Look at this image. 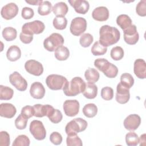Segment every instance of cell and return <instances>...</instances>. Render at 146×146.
<instances>
[{
  "mask_svg": "<svg viewBox=\"0 0 146 146\" xmlns=\"http://www.w3.org/2000/svg\"><path fill=\"white\" fill-rule=\"evenodd\" d=\"M119 30L109 25H103L99 30V43L104 47H108L116 43L120 39Z\"/></svg>",
  "mask_w": 146,
  "mask_h": 146,
  "instance_id": "cell-1",
  "label": "cell"
},
{
  "mask_svg": "<svg viewBox=\"0 0 146 146\" xmlns=\"http://www.w3.org/2000/svg\"><path fill=\"white\" fill-rule=\"evenodd\" d=\"M86 84V82L80 77H74L70 82L66 83L63 89V92L67 96H76L84 91Z\"/></svg>",
  "mask_w": 146,
  "mask_h": 146,
  "instance_id": "cell-2",
  "label": "cell"
},
{
  "mask_svg": "<svg viewBox=\"0 0 146 146\" xmlns=\"http://www.w3.org/2000/svg\"><path fill=\"white\" fill-rule=\"evenodd\" d=\"M87 122L82 118L74 119L68 122L65 127V131L67 135H75L84 131L87 127Z\"/></svg>",
  "mask_w": 146,
  "mask_h": 146,
  "instance_id": "cell-3",
  "label": "cell"
},
{
  "mask_svg": "<svg viewBox=\"0 0 146 146\" xmlns=\"http://www.w3.org/2000/svg\"><path fill=\"white\" fill-rule=\"evenodd\" d=\"M64 40L62 35L59 33H54L46 38L43 41L44 48L48 51L53 52L64 43Z\"/></svg>",
  "mask_w": 146,
  "mask_h": 146,
  "instance_id": "cell-4",
  "label": "cell"
},
{
  "mask_svg": "<svg viewBox=\"0 0 146 146\" xmlns=\"http://www.w3.org/2000/svg\"><path fill=\"white\" fill-rule=\"evenodd\" d=\"M67 82L66 78L58 74L49 75L46 79L47 87L52 90H63Z\"/></svg>",
  "mask_w": 146,
  "mask_h": 146,
  "instance_id": "cell-5",
  "label": "cell"
},
{
  "mask_svg": "<svg viewBox=\"0 0 146 146\" xmlns=\"http://www.w3.org/2000/svg\"><path fill=\"white\" fill-rule=\"evenodd\" d=\"M44 29V24L42 21L35 20L25 23L22 27V33L33 35L34 34H39L42 33Z\"/></svg>",
  "mask_w": 146,
  "mask_h": 146,
  "instance_id": "cell-6",
  "label": "cell"
},
{
  "mask_svg": "<svg viewBox=\"0 0 146 146\" xmlns=\"http://www.w3.org/2000/svg\"><path fill=\"white\" fill-rule=\"evenodd\" d=\"M87 26L86 20L83 17H78L74 18L71 21L70 30L72 35L79 36L86 30Z\"/></svg>",
  "mask_w": 146,
  "mask_h": 146,
  "instance_id": "cell-7",
  "label": "cell"
},
{
  "mask_svg": "<svg viewBox=\"0 0 146 146\" xmlns=\"http://www.w3.org/2000/svg\"><path fill=\"white\" fill-rule=\"evenodd\" d=\"M29 130L33 137L38 140H42L46 137V131L40 120H33L30 123Z\"/></svg>",
  "mask_w": 146,
  "mask_h": 146,
  "instance_id": "cell-8",
  "label": "cell"
},
{
  "mask_svg": "<svg viewBox=\"0 0 146 146\" xmlns=\"http://www.w3.org/2000/svg\"><path fill=\"white\" fill-rule=\"evenodd\" d=\"M9 81L18 91H24L27 89V82L26 80L17 71H14L10 75Z\"/></svg>",
  "mask_w": 146,
  "mask_h": 146,
  "instance_id": "cell-9",
  "label": "cell"
},
{
  "mask_svg": "<svg viewBox=\"0 0 146 146\" xmlns=\"http://www.w3.org/2000/svg\"><path fill=\"white\" fill-rule=\"evenodd\" d=\"M124 40L126 43L133 45L135 44L139 40V35L137 31L136 26L132 25L129 27L123 30Z\"/></svg>",
  "mask_w": 146,
  "mask_h": 146,
  "instance_id": "cell-10",
  "label": "cell"
},
{
  "mask_svg": "<svg viewBox=\"0 0 146 146\" xmlns=\"http://www.w3.org/2000/svg\"><path fill=\"white\" fill-rule=\"evenodd\" d=\"M25 68L28 73L35 76H40L43 72V67L41 63L33 59L26 62Z\"/></svg>",
  "mask_w": 146,
  "mask_h": 146,
  "instance_id": "cell-11",
  "label": "cell"
},
{
  "mask_svg": "<svg viewBox=\"0 0 146 146\" xmlns=\"http://www.w3.org/2000/svg\"><path fill=\"white\" fill-rule=\"evenodd\" d=\"M63 108L66 115L73 117L79 113L80 105L76 100H67L64 102Z\"/></svg>",
  "mask_w": 146,
  "mask_h": 146,
  "instance_id": "cell-12",
  "label": "cell"
},
{
  "mask_svg": "<svg viewBox=\"0 0 146 146\" xmlns=\"http://www.w3.org/2000/svg\"><path fill=\"white\" fill-rule=\"evenodd\" d=\"M18 6L13 2H10L2 7L1 10V15L5 19L10 20L18 14Z\"/></svg>",
  "mask_w": 146,
  "mask_h": 146,
  "instance_id": "cell-13",
  "label": "cell"
},
{
  "mask_svg": "<svg viewBox=\"0 0 146 146\" xmlns=\"http://www.w3.org/2000/svg\"><path fill=\"white\" fill-rule=\"evenodd\" d=\"M130 98L129 90L127 87L123 86L120 83L117 84L116 87V100L120 104L127 103Z\"/></svg>",
  "mask_w": 146,
  "mask_h": 146,
  "instance_id": "cell-14",
  "label": "cell"
},
{
  "mask_svg": "<svg viewBox=\"0 0 146 146\" xmlns=\"http://www.w3.org/2000/svg\"><path fill=\"white\" fill-rule=\"evenodd\" d=\"M141 123V118L137 114H131L124 120L123 124L125 128L128 131H133L137 129Z\"/></svg>",
  "mask_w": 146,
  "mask_h": 146,
  "instance_id": "cell-15",
  "label": "cell"
},
{
  "mask_svg": "<svg viewBox=\"0 0 146 146\" xmlns=\"http://www.w3.org/2000/svg\"><path fill=\"white\" fill-rule=\"evenodd\" d=\"M68 3L77 13L80 14H86L90 8L88 2L85 0H69Z\"/></svg>",
  "mask_w": 146,
  "mask_h": 146,
  "instance_id": "cell-16",
  "label": "cell"
},
{
  "mask_svg": "<svg viewBox=\"0 0 146 146\" xmlns=\"http://www.w3.org/2000/svg\"><path fill=\"white\" fill-rule=\"evenodd\" d=\"M133 72L139 79H145L146 77V63L144 59H137L133 64Z\"/></svg>",
  "mask_w": 146,
  "mask_h": 146,
  "instance_id": "cell-17",
  "label": "cell"
},
{
  "mask_svg": "<svg viewBox=\"0 0 146 146\" xmlns=\"http://www.w3.org/2000/svg\"><path fill=\"white\" fill-rule=\"evenodd\" d=\"M30 94L33 98L36 99H41L44 96L45 88L41 83L39 82H35L32 83L31 85Z\"/></svg>",
  "mask_w": 146,
  "mask_h": 146,
  "instance_id": "cell-18",
  "label": "cell"
},
{
  "mask_svg": "<svg viewBox=\"0 0 146 146\" xmlns=\"http://www.w3.org/2000/svg\"><path fill=\"white\" fill-rule=\"evenodd\" d=\"M92 17L94 19L97 21H106L109 18L108 9L105 6L97 7L93 10Z\"/></svg>",
  "mask_w": 146,
  "mask_h": 146,
  "instance_id": "cell-19",
  "label": "cell"
},
{
  "mask_svg": "<svg viewBox=\"0 0 146 146\" xmlns=\"http://www.w3.org/2000/svg\"><path fill=\"white\" fill-rule=\"evenodd\" d=\"M17 112L15 107L11 103H3L0 105V116L6 118L13 117Z\"/></svg>",
  "mask_w": 146,
  "mask_h": 146,
  "instance_id": "cell-20",
  "label": "cell"
},
{
  "mask_svg": "<svg viewBox=\"0 0 146 146\" xmlns=\"http://www.w3.org/2000/svg\"><path fill=\"white\" fill-rule=\"evenodd\" d=\"M82 94L87 99H94L96 98L98 94V87L94 83L87 82L86 84L85 89Z\"/></svg>",
  "mask_w": 146,
  "mask_h": 146,
  "instance_id": "cell-21",
  "label": "cell"
},
{
  "mask_svg": "<svg viewBox=\"0 0 146 146\" xmlns=\"http://www.w3.org/2000/svg\"><path fill=\"white\" fill-rule=\"evenodd\" d=\"M6 56L7 59L11 62L17 61L21 56L20 48L16 45L11 46L7 51Z\"/></svg>",
  "mask_w": 146,
  "mask_h": 146,
  "instance_id": "cell-22",
  "label": "cell"
},
{
  "mask_svg": "<svg viewBox=\"0 0 146 146\" xmlns=\"http://www.w3.org/2000/svg\"><path fill=\"white\" fill-rule=\"evenodd\" d=\"M52 11L56 17H64L68 11V7L65 2H59L54 5Z\"/></svg>",
  "mask_w": 146,
  "mask_h": 146,
  "instance_id": "cell-23",
  "label": "cell"
},
{
  "mask_svg": "<svg viewBox=\"0 0 146 146\" xmlns=\"http://www.w3.org/2000/svg\"><path fill=\"white\" fill-rule=\"evenodd\" d=\"M33 107L34 110V116L37 117H42L45 116H47L51 106L49 104L42 105L40 104H36L34 105Z\"/></svg>",
  "mask_w": 146,
  "mask_h": 146,
  "instance_id": "cell-24",
  "label": "cell"
},
{
  "mask_svg": "<svg viewBox=\"0 0 146 146\" xmlns=\"http://www.w3.org/2000/svg\"><path fill=\"white\" fill-rule=\"evenodd\" d=\"M116 23L123 30H124L132 25V21L128 15L126 14H121L117 17Z\"/></svg>",
  "mask_w": 146,
  "mask_h": 146,
  "instance_id": "cell-25",
  "label": "cell"
},
{
  "mask_svg": "<svg viewBox=\"0 0 146 146\" xmlns=\"http://www.w3.org/2000/svg\"><path fill=\"white\" fill-rule=\"evenodd\" d=\"M54 55L57 60L60 61L66 60L70 56V51L67 47L62 45L55 50Z\"/></svg>",
  "mask_w": 146,
  "mask_h": 146,
  "instance_id": "cell-26",
  "label": "cell"
},
{
  "mask_svg": "<svg viewBox=\"0 0 146 146\" xmlns=\"http://www.w3.org/2000/svg\"><path fill=\"white\" fill-rule=\"evenodd\" d=\"M84 76L88 82L95 83L99 79V73L94 68H87L84 72Z\"/></svg>",
  "mask_w": 146,
  "mask_h": 146,
  "instance_id": "cell-27",
  "label": "cell"
},
{
  "mask_svg": "<svg viewBox=\"0 0 146 146\" xmlns=\"http://www.w3.org/2000/svg\"><path fill=\"white\" fill-rule=\"evenodd\" d=\"M82 111L85 116L88 118H92L96 115L98 107L94 103H88L83 107Z\"/></svg>",
  "mask_w": 146,
  "mask_h": 146,
  "instance_id": "cell-28",
  "label": "cell"
},
{
  "mask_svg": "<svg viewBox=\"0 0 146 146\" xmlns=\"http://www.w3.org/2000/svg\"><path fill=\"white\" fill-rule=\"evenodd\" d=\"M2 36L6 41H12L17 38V31L12 27H7L2 30Z\"/></svg>",
  "mask_w": 146,
  "mask_h": 146,
  "instance_id": "cell-29",
  "label": "cell"
},
{
  "mask_svg": "<svg viewBox=\"0 0 146 146\" xmlns=\"http://www.w3.org/2000/svg\"><path fill=\"white\" fill-rule=\"evenodd\" d=\"M14 95V91L12 88L3 85L0 86V99L8 100L11 99Z\"/></svg>",
  "mask_w": 146,
  "mask_h": 146,
  "instance_id": "cell-30",
  "label": "cell"
},
{
  "mask_svg": "<svg viewBox=\"0 0 146 146\" xmlns=\"http://www.w3.org/2000/svg\"><path fill=\"white\" fill-rule=\"evenodd\" d=\"M123 86L127 88H131L134 84V79L131 74L129 73H123L120 76V82Z\"/></svg>",
  "mask_w": 146,
  "mask_h": 146,
  "instance_id": "cell-31",
  "label": "cell"
},
{
  "mask_svg": "<svg viewBox=\"0 0 146 146\" xmlns=\"http://www.w3.org/2000/svg\"><path fill=\"white\" fill-rule=\"evenodd\" d=\"M52 5L48 1H43L38 8V13L40 15H47L52 11Z\"/></svg>",
  "mask_w": 146,
  "mask_h": 146,
  "instance_id": "cell-32",
  "label": "cell"
},
{
  "mask_svg": "<svg viewBox=\"0 0 146 146\" xmlns=\"http://www.w3.org/2000/svg\"><path fill=\"white\" fill-rule=\"evenodd\" d=\"M111 63L105 58H98L94 61V66L99 71L103 73L109 68Z\"/></svg>",
  "mask_w": 146,
  "mask_h": 146,
  "instance_id": "cell-33",
  "label": "cell"
},
{
  "mask_svg": "<svg viewBox=\"0 0 146 146\" xmlns=\"http://www.w3.org/2000/svg\"><path fill=\"white\" fill-rule=\"evenodd\" d=\"M55 29L62 30L66 29L67 25V20L65 17H56L52 21Z\"/></svg>",
  "mask_w": 146,
  "mask_h": 146,
  "instance_id": "cell-34",
  "label": "cell"
},
{
  "mask_svg": "<svg viewBox=\"0 0 146 146\" xmlns=\"http://www.w3.org/2000/svg\"><path fill=\"white\" fill-rule=\"evenodd\" d=\"M107 48L101 44L99 41H96L91 48V52L95 56L103 55L107 52Z\"/></svg>",
  "mask_w": 146,
  "mask_h": 146,
  "instance_id": "cell-35",
  "label": "cell"
},
{
  "mask_svg": "<svg viewBox=\"0 0 146 146\" xmlns=\"http://www.w3.org/2000/svg\"><path fill=\"white\" fill-rule=\"evenodd\" d=\"M125 142L128 146H136L139 143L138 135L134 132L131 131L125 135Z\"/></svg>",
  "mask_w": 146,
  "mask_h": 146,
  "instance_id": "cell-36",
  "label": "cell"
},
{
  "mask_svg": "<svg viewBox=\"0 0 146 146\" xmlns=\"http://www.w3.org/2000/svg\"><path fill=\"white\" fill-rule=\"evenodd\" d=\"M30 144L29 138L25 135H20L18 136L14 140L13 146H29Z\"/></svg>",
  "mask_w": 146,
  "mask_h": 146,
  "instance_id": "cell-37",
  "label": "cell"
},
{
  "mask_svg": "<svg viewBox=\"0 0 146 146\" xmlns=\"http://www.w3.org/2000/svg\"><path fill=\"white\" fill-rule=\"evenodd\" d=\"M124 52L122 47L116 46L113 47L110 52V55L114 60H120L124 56Z\"/></svg>",
  "mask_w": 146,
  "mask_h": 146,
  "instance_id": "cell-38",
  "label": "cell"
},
{
  "mask_svg": "<svg viewBox=\"0 0 146 146\" xmlns=\"http://www.w3.org/2000/svg\"><path fill=\"white\" fill-rule=\"evenodd\" d=\"M94 40L93 36L90 33L83 34L79 39V43L83 47H89Z\"/></svg>",
  "mask_w": 146,
  "mask_h": 146,
  "instance_id": "cell-39",
  "label": "cell"
},
{
  "mask_svg": "<svg viewBox=\"0 0 146 146\" xmlns=\"http://www.w3.org/2000/svg\"><path fill=\"white\" fill-rule=\"evenodd\" d=\"M66 143L68 146H82L83 145L82 140L76 134L67 135Z\"/></svg>",
  "mask_w": 146,
  "mask_h": 146,
  "instance_id": "cell-40",
  "label": "cell"
},
{
  "mask_svg": "<svg viewBox=\"0 0 146 146\" xmlns=\"http://www.w3.org/2000/svg\"><path fill=\"white\" fill-rule=\"evenodd\" d=\"M48 118L52 123L57 124L61 121L63 118V115L60 111L54 108L51 114L48 116Z\"/></svg>",
  "mask_w": 146,
  "mask_h": 146,
  "instance_id": "cell-41",
  "label": "cell"
},
{
  "mask_svg": "<svg viewBox=\"0 0 146 146\" xmlns=\"http://www.w3.org/2000/svg\"><path fill=\"white\" fill-rule=\"evenodd\" d=\"M27 121L28 119L21 113L15 120V125L18 129H24L27 126Z\"/></svg>",
  "mask_w": 146,
  "mask_h": 146,
  "instance_id": "cell-42",
  "label": "cell"
},
{
  "mask_svg": "<svg viewBox=\"0 0 146 146\" xmlns=\"http://www.w3.org/2000/svg\"><path fill=\"white\" fill-rule=\"evenodd\" d=\"M102 98L105 100H110L113 97V90L110 87H103L100 93Z\"/></svg>",
  "mask_w": 146,
  "mask_h": 146,
  "instance_id": "cell-43",
  "label": "cell"
},
{
  "mask_svg": "<svg viewBox=\"0 0 146 146\" xmlns=\"http://www.w3.org/2000/svg\"><path fill=\"white\" fill-rule=\"evenodd\" d=\"M136 12L139 16L145 17L146 15V1H140L136 7Z\"/></svg>",
  "mask_w": 146,
  "mask_h": 146,
  "instance_id": "cell-44",
  "label": "cell"
},
{
  "mask_svg": "<svg viewBox=\"0 0 146 146\" xmlns=\"http://www.w3.org/2000/svg\"><path fill=\"white\" fill-rule=\"evenodd\" d=\"M103 74L109 78H114L118 74V68L115 65L111 63L109 68Z\"/></svg>",
  "mask_w": 146,
  "mask_h": 146,
  "instance_id": "cell-45",
  "label": "cell"
},
{
  "mask_svg": "<svg viewBox=\"0 0 146 146\" xmlns=\"http://www.w3.org/2000/svg\"><path fill=\"white\" fill-rule=\"evenodd\" d=\"M10 143V135L6 131H1L0 132V145L9 146Z\"/></svg>",
  "mask_w": 146,
  "mask_h": 146,
  "instance_id": "cell-46",
  "label": "cell"
},
{
  "mask_svg": "<svg viewBox=\"0 0 146 146\" xmlns=\"http://www.w3.org/2000/svg\"><path fill=\"white\" fill-rule=\"evenodd\" d=\"M62 136L58 132H53L50 136V141L54 145H60L62 142Z\"/></svg>",
  "mask_w": 146,
  "mask_h": 146,
  "instance_id": "cell-47",
  "label": "cell"
},
{
  "mask_svg": "<svg viewBox=\"0 0 146 146\" xmlns=\"http://www.w3.org/2000/svg\"><path fill=\"white\" fill-rule=\"evenodd\" d=\"M22 115L27 117V119H29L32 116H34V107L33 106H26L23 107L22 108L21 110V113Z\"/></svg>",
  "mask_w": 146,
  "mask_h": 146,
  "instance_id": "cell-48",
  "label": "cell"
},
{
  "mask_svg": "<svg viewBox=\"0 0 146 146\" xmlns=\"http://www.w3.org/2000/svg\"><path fill=\"white\" fill-rule=\"evenodd\" d=\"M34 11L33 9L30 7H25L22 9L21 12V16L25 19H30L33 17Z\"/></svg>",
  "mask_w": 146,
  "mask_h": 146,
  "instance_id": "cell-49",
  "label": "cell"
},
{
  "mask_svg": "<svg viewBox=\"0 0 146 146\" xmlns=\"http://www.w3.org/2000/svg\"><path fill=\"white\" fill-rule=\"evenodd\" d=\"M19 38L22 43L25 44H29L33 40V35L26 34L21 32L19 35Z\"/></svg>",
  "mask_w": 146,
  "mask_h": 146,
  "instance_id": "cell-50",
  "label": "cell"
},
{
  "mask_svg": "<svg viewBox=\"0 0 146 146\" xmlns=\"http://www.w3.org/2000/svg\"><path fill=\"white\" fill-rule=\"evenodd\" d=\"M139 144L141 146H144L146 144V135L144 133L141 135L139 138Z\"/></svg>",
  "mask_w": 146,
  "mask_h": 146,
  "instance_id": "cell-51",
  "label": "cell"
},
{
  "mask_svg": "<svg viewBox=\"0 0 146 146\" xmlns=\"http://www.w3.org/2000/svg\"><path fill=\"white\" fill-rule=\"evenodd\" d=\"M25 2L31 5H40L42 2V0H30V1H25Z\"/></svg>",
  "mask_w": 146,
  "mask_h": 146,
  "instance_id": "cell-52",
  "label": "cell"
}]
</instances>
